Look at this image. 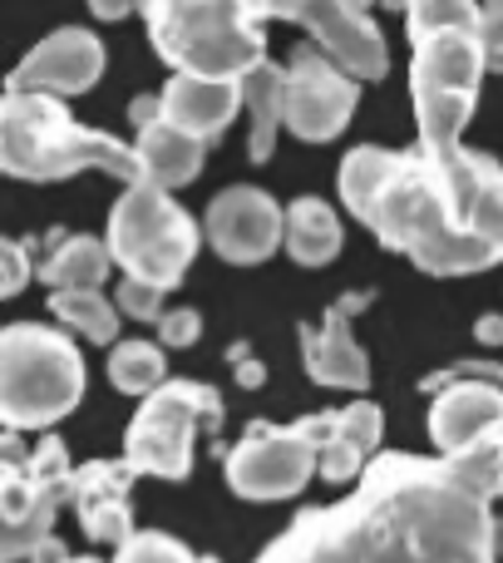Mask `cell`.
Instances as JSON below:
<instances>
[{
    "label": "cell",
    "mask_w": 503,
    "mask_h": 563,
    "mask_svg": "<svg viewBox=\"0 0 503 563\" xmlns=\"http://www.w3.org/2000/svg\"><path fill=\"white\" fill-rule=\"evenodd\" d=\"M489 505L455 460L390 450L346 499L301 509L257 563H499Z\"/></svg>",
    "instance_id": "cell-1"
},
{
    "label": "cell",
    "mask_w": 503,
    "mask_h": 563,
    "mask_svg": "<svg viewBox=\"0 0 503 563\" xmlns=\"http://www.w3.org/2000/svg\"><path fill=\"white\" fill-rule=\"evenodd\" d=\"M340 203L380 247L425 277H469L503 263V164L489 154L356 144L340 158Z\"/></svg>",
    "instance_id": "cell-2"
},
{
    "label": "cell",
    "mask_w": 503,
    "mask_h": 563,
    "mask_svg": "<svg viewBox=\"0 0 503 563\" xmlns=\"http://www.w3.org/2000/svg\"><path fill=\"white\" fill-rule=\"evenodd\" d=\"M410 35V99H415L420 144L455 154L459 134L479 109L489 75V45L479 35V5L469 0H415L405 5Z\"/></svg>",
    "instance_id": "cell-3"
},
{
    "label": "cell",
    "mask_w": 503,
    "mask_h": 563,
    "mask_svg": "<svg viewBox=\"0 0 503 563\" xmlns=\"http://www.w3.org/2000/svg\"><path fill=\"white\" fill-rule=\"evenodd\" d=\"M0 168L25 184H59L85 168H99L128 188L144 184L134 144L104 129H85L55 95H15V89L0 99Z\"/></svg>",
    "instance_id": "cell-4"
},
{
    "label": "cell",
    "mask_w": 503,
    "mask_h": 563,
    "mask_svg": "<svg viewBox=\"0 0 503 563\" xmlns=\"http://www.w3.org/2000/svg\"><path fill=\"white\" fill-rule=\"evenodd\" d=\"M138 15L174 75L243 85L252 69L267 65L261 10L247 0H148Z\"/></svg>",
    "instance_id": "cell-5"
},
{
    "label": "cell",
    "mask_w": 503,
    "mask_h": 563,
    "mask_svg": "<svg viewBox=\"0 0 503 563\" xmlns=\"http://www.w3.org/2000/svg\"><path fill=\"white\" fill-rule=\"evenodd\" d=\"M85 351L45 321H10L0 331V416L10 435L49 430L85 400Z\"/></svg>",
    "instance_id": "cell-6"
},
{
    "label": "cell",
    "mask_w": 503,
    "mask_h": 563,
    "mask_svg": "<svg viewBox=\"0 0 503 563\" xmlns=\"http://www.w3.org/2000/svg\"><path fill=\"white\" fill-rule=\"evenodd\" d=\"M104 243L114 263L124 267V277L174 291L203 247V228L183 203H174V194L154 184H134L109 208Z\"/></svg>",
    "instance_id": "cell-7"
},
{
    "label": "cell",
    "mask_w": 503,
    "mask_h": 563,
    "mask_svg": "<svg viewBox=\"0 0 503 563\" xmlns=\"http://www.w3.org/2000/svg\"><path fill=\"white\" fill-rule=\"evenodd\" d=\"M331 435V410L321 416H301L297 426H271V420H252L247 435L233 450H223V475L233 495L252 505H271V499H297L321 470V445Z\"/></svg>",
    "instance_id": "cell-8"
},
{
    "label": "cell",
    "mask_w": 503,
    "mask_h": 563,
    "mask_svg": "<svg viewBox=\"0 0 503 563\" xmlns=\"http://www.w3.org/2000/svg\"><path fill=\"white\" fill-rule=\"evenodd\" d=\"M198 426L223 430V396L213 386H203V380H168L128 420L124 435L128 470L148 479H188L193 475Z\"/></svg>",
    "instance_id": "cell-9"
},
{
    "label": "cell",
    "mask_w": 503,
    "mask_h": 563,
    "mask_svg": "<svg viewBox=\"0 0 503 563\" xmlns=\"http://www.w3.org/2000/svg\"><path fill=\"white\" fill-rule=\"evenodd\" d=\"M5 445H10V460L0 470V515H5L0 559L30 563L55 539L49 529H55L59 499H69L75 465H69L65 440H55V435H45L40 450H30V455H20L15 440H5Z\"/></svg>",
    "instance_id": "cell-10"
},
{
    "label": "cell",
    "mask_w": 503,
    "mask_h": 563,
    "mask_svg": "<svg viewBox=\"0 0 503 563\" xmlns=\"http://www.w3.org/2000/svg\"><path fill=\"white\" fill-rule=\"evenodd\" d=\"M360 104V79H350L331 55L316 45H297L287 65V104H281V124L297 134L301 144H331L346 134L350 114Z\"/></svg>",
    "instance_id": "cell-11"
},
{
    "label": "cell",
    "mask_w": 503,
    "mask_h": 563,
    "mask_svg": "<svg viewBox=\"0 0 503 563\" xmlns=\"http://www.w3.org/2000/svg\"><path fill=\"white\" fill-rule=\"evenodd\" d=\"M257 10H261V20H297L321 45V55H331L350 79H360V85L385 79L390 45L366 5H346V0H321V5H306V0H271V5H257Z\"/></svg>",
    "instance_id": "cell-12"
},
{
    "label": "cell",
    "mask_w": 503,
    "mask_h": 563,
    "mask_svg": "<svg viewBox=\"0 0 503 563\" xmlns=\"http://www.w3.org/2000/svg\"><path fill=\"white\" fill-rule=\"evenodd\" d=\"M203 238L223 263L233 267H261L277 247H287V208L267 194V188H223L208 203Z\"/></svg>",
    "instance_id": "cell-13"
},
{
    "label": "cell",
    "mask_w": 503,
    "mask_h": 563,
    "mask_svg": "<svg viewBox=\"0 0 503 563\" xmlns=\"http://www.w3.org/2000/svg\"><path fill=\"white\" fill-rule=\"evenodd\" d=\"M104 75V40L85 25H59L55 35H45L15 69H10L5 89L15 95H85Z\"/></svg>",
    "instance_id": "cell-14"
},
{
    "label": "cell",
    "mask_w": 503,
    "mask_h": 563,
    "mask_svg": "<svg viewBox=\"0 0 503 563\" xmlns=\"http://www.w3.org/2000/svg\"><path fill=\"white\" fill-rule=\"evenodd\" d=\"M376 291H346L336 297V307L321 317V327L301 321V366L316 386H336V390H366L370 386V356L356 336H350V317L370 307Z\"/></svg>",
    "instance_id": "cell-15"
},
{
    "label": "cell",
    "mask_w": 503,
    "mask_h": 563,
    "mask_svg": "<svg viewBox=\"0 0 503 563\" xmlns=\"http://www.w3.org/2000/svg\"><path fill=\"white\" fill-rule=\"evenodd\" d=\"M134 470L128 460H85L75 470V485H69V505H75L79 525L94 544H114L124 549L134 529V505H128V489H134Z\"/></svg>",
    "instance_id": "cell-16"
},
{
    "label": "cell",
    "mask_w": 503,
    "mask_h": 563,
    "mask_svg": "<svg viewBox=\"0 0 503 563\" xmlns=\"http://www.w3.org/2000/svg\"><path fill=\"white\" fill-rule=\"evenodd\" d=\"M503 430V386L494 380H465L429 396V440L439 460H459Z\"/></svg>",
    "instance_id": "cell-17"
},
{
    "label": "cell",
    "mask_w": 503,
    "mask_h": 563,
    "mask_svg": "<svg viewBox=\"0 0 503 563\" xmlns=\"http://www.w3.org/2000/svg\"><path fill=\"white\" fill-rule=\"evenodd\" d=\"M158 99H164V124H174L178 134L198 139V144H213V139L237 119V109H243V85L174 75Z\"/></svg>",
    "instance_id": "cell-18"
},
{
    "label": "cell",
    "mask_w": 503,
    "mask_h": 563,
    "mask_svg": "<svg viewBox=\"0 0 503 563\" xmlns=\"http://www.w3.org/2000/svg\"><path fill=\"white\" fill-rule=\"evenodd\" d=\"M380 435H385V416L376 400H350V406L331 410V435L321 445V479L326 485H350L370 470L380 455Z\"/></svg>",
    "instance_id": "cell-19"
},
{
    "label": "cell",
    "mask_w": 503,
    "mask_h": 563,
    "mask_svg": "<svg viewBox=\"0 0 503 563\" xmlns=\"http://www.w3.org/2000/svg\"><path fill=\"white\" fill-rule=\"evenodd\" d=\"M134 154H138V168H144V184L164 188V194L193 184V178L203 174V164H208V144L178 134V129L164 124V119L148 124V129H138Z\"/></svg>",
    "instance_id": "cell-20"
},
{
    "label": "cell",
    "mask_w": 503,
    "mask_h": 563,
    "mask_svg": "<svg viewBox=\"0 0 503 563\" xmlns=\"http://www.w3.org/2000/svg\"><path fill=\"white\" fill-rule=\"evenodd\" d=\"M340 243H346V233H340V218L331 203H321V198H311V194L287 203V257L297 267L336 263Z\"/></svg>",
    "instance_id": "cell-21"
},
{
    "label": "cell",
    "mask_w": 503,
    "mask_h": 563,
    "mask_svg": "<svg viewBox=\"0 0 503 563\" xmlns=\"http://www.w3.org/2000/svg\"><path fill=\"white\" fill-rule=\"evenodd\" d=\"M243 104L252 109V139H247V158L252 164H267L271 148H277V129L281 124V104H287V69L277 59L257 65L243 79Z\"/></svg>",
    "instance_id": "cell-22"
},
{
    "label": "cell",
    "mask_w": 503,
    "mask_h": 563,
    "mask_svg": "<svg viewBox=\"0 0 503 563\" xmlns=\"http://www.w3.org/2000/svg\"><path fill=\"white\" fill-rule=\"evenodd\" d=\"M114 267V253L109 243L85 233H69L55 243V253L40 263V277L49 282V291H99V282Z\"/></svg>",
    "instance_id": "cell-23"
},
{
    "label": "cell",
    "mask_w": 503,
    "mask_h": 563,
    "mask_svg": "<svg viewBox=\"0 0 503 563\" xmlns=\"http://www.w3.org/2000/svg\"><path fill=\"white\" fill-rule=\"evenodd\" d=\"M109 380H114L119 396L148 400L154 390H164L174 376H168V356H164V346H158V341L128 336V341H119V346L109 351Z\"/></svg>",
    "instance_id": "cell-24"
},
{
    "label": "cell",
    "mask_w": 503,
    "mask_h": 563,
    "mask_svg": "<svg viewBox=\"0 0 503 563\" xmlns=\"http://www.w3.org/2000/svg\"><path fill=\"white\" fill-rule=\"evenodd\" d=\"M49 311L59 317V327H69L75 336L99 341V346L114 351L119 346V301L104 291H55Z\"/></svg>",
    "instance_id": "cell-25"
},
{
    "label": "cell",
    "mask_w": 503,
    "mask_h": 563,
    "mask_svg": "<svg viewBox=\"0 0 503 563\" xmlns=\"http://www.w3.org/2000/svg\"><path fill=\"white\" fill-rule=\"evenodd\" d=\"M109 563H203L183 539L164 534V529H138L124 549H114Z\"/></svg>",
    "instance_id": "cell-26"
},
{
    "label": "cell",
    "mask_w": 503,
    "mask_h": 563,
    "mask_svg": "<svg viewBox=\"0 0 503 563\" xmlns=\"http://www.w3.org/2000/svg\"><path fill=\"white\" fill-rule=\"evenodd\" d=\"M455 465H459V475L479 489V495L503 499V430H494V435H489L484 445H474L469 455H459Z\"/></svg>",
    "instance_id": "cell-27"
},
{
    "label": "cell",
    "mask_w": 503,
    "mask_h": 563,
    "mask_svg": "<svg viewBox=\"0 0 503 563\" xmlns=\"http://www.w3.org/2000/svg\"><path fill=\"white\" fill-rule=\"evenodd\" d=\"M465 380H494V386H503V361H455V366H445V371H429V376L420 380V390L439 396V390L465 386Z\"/></svg>",
    "instance_id": "cell-28"
},
{
    "label": "cell",
    "mask_w": 503,
    "mask_h": 563,
    "mask_svg": "<svg viewBox=\"0 0 503 563\" xmlns=\"http://www.w3.org/2000/svg\"><path fill=\"white\" fill-rule=\"evenodd\" d=\"M114 301H119V311L124 317H134V321H164L168 311H164V287H148V282H134V277H124L119 282V291H114Z\"/></svg>",
    "instance_id": "cell-29"
},
{
    "label": "cell",
    "mask_w": 503,
    "mask_h": 563,
    "mask_svg": "<svg viewBox=\"0 0 503 563\" xmlns=\"http://www.w3.org/2000/svg\"><path fill=\"white\" fill-rule=\"evenodd\" d=\"M35 273L40 267L30 263V243H5L0 247V291H5V297H20Z\"/></svg>",
    "instance_id": "cell-30"
},
{
    "label": "cell",
    "mask_w": 503,
    "mask_h": 563,
    "mask_svg": "<svg viewBox=\"0 0 503 563\" xmlns=\"http://www.w3.org/2000/svg\"><path fill=\"white\" fill-rule=\"evenodd\" d=\"M158 341H164V346H174V351H183V346H193V341H203V311L174 307L164 321H158Z\"/></svg>",
    "instance_id": "cell-31"
},
{
    "label": "cell",
    "mask_w": 503,
    "mask_h": 563,
    "mask_svg": "<svg viewBox=\"0 0 503 563\" xmlns=\"http://www.w3.org/2000/svg\"><path fill=\"white\" fill-rule=\"evenodd\" d=\"M479 35H484V45H489V69L503 75V0L479 5Z\"/></svg>",
    "instance_id": "cell-32"
},
{
    "label": "cell",
    "mask_w": 503,
    "mask_h": 563,
    "mask_svg": "<svg viewBox=\"0 0 503 563\" xmlns=\"http://www.w3.org/2000/svg\"><path fill=\"white\" fill-rule=\"evenodd\" d=\"M233 361H237V380H243L247 390H257V386H261V376H267V371H261L257 361L247 356V346H237V351H233Z\"/></svg>",
    "instance_id": "cell-33"
},
{
    "label": "cell",
    "mask_w": 503,
    "mask_h": 563,
    "mask_svg": "<svg viewBox=\"0 0 503 563\" xmlns=\"http://www.w3.org/2000/svg\"><path fill=\"white\" fill-rule=\"evenodd\" d=\"M30 563H99V559H75V554L65 549V539H49V544L40 549V554L30 559Z\"/></svg>",
    "instance_id": "cell-34"
},
{
    "label": "cell",
    "mask_w": 503,
    "mask_h": 563,
    "mask_svg": "<svg viewBox=\"0 0 503 563\" xmlns=\"http://www.w3.org/2000/svg\"><path fill=\"white\" fill-rule=\"evenodd\" d=\"M474 341H484V346H503V317H479L474 321Z\"/></svg>",
    "instance_id": "cell-35"
},
{
    "label": "cell",
    "mask_w": 503,
    "mask_h": 563,
    "mask_svg": "<svg viewBox=\"0 0 503 563\" xmlns=\"http://www.w3.org/2000/svg\"><path fill=\"white\" fill-rule=\"evenodd\" d=\"M94 15H104V20H119V15H128V5H94Z\"/></svg>",
    "instance_id": "cell-36"
},
{
    "label": "cell",
    "mask_w": 503,
    "mask_h": 563,
    "mask_svg": "<svg viewBox=\"0 0 503 563\" xmlns=\"http://www.w3.org/2000/svg\"><path fill=\"white\" fill-rule=\"evenodd\" d=\"M494 534H499V559H503V515H499V529H494Z\"/></svg>",
    "instance_id": "cell-37"
},
{
    "label": "cell",
    "mask_w": 503,
    "mask_h": 563,
    "mask_svg": "<svg viewBox=\"0 0 503 563\" xmlns=\"http://www.w3.org/2000/svg\"><path fill=\"white\" fill-rule=\"evenodd\" d=\"M203 563H223V559H213V554H208V559H203Z\"/></svg>",
    "instance_id": "cell-38"
}]
</instances>
